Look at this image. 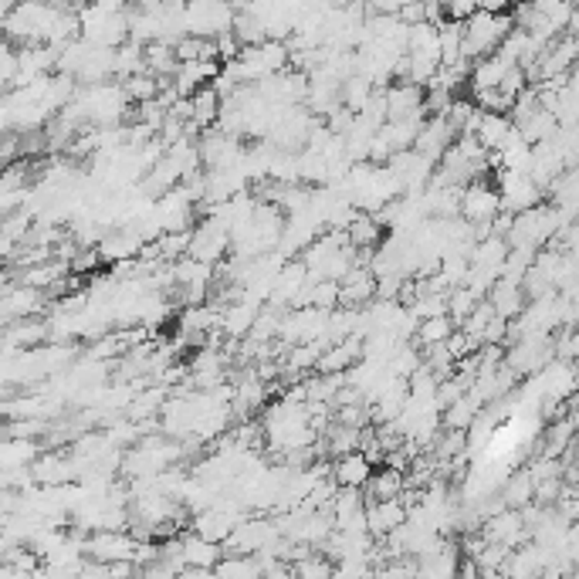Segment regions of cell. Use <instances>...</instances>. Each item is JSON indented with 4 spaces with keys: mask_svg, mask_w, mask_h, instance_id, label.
Here are the masks:
<instances>
[{
    "mask_svg": "<svg viewBox=\"0 0 579 579\" xmlns=\"http://www.w3.org/2000/svg\"><path fill=\"white\" fill-rule=\"evenodd\" d=\"M499 190L491 187H481V183H472L468 190H461V214L468 217L472 224H481V220H491V217H499Z\"/></svg>",
    "mask_w": 579,
    "mask_h": 579,
    "instance_id": "cell-1",
    "label": "cell"
},
{
    "mask_svg": "<svg viewBox=\"0 0 579 579\" xmlns=\"http://www.w3.org/2000/svg\"><path fill=\"white\" fill-rule=\"evenodd\" d=\"M224 559V549L217 542H207L201 536H180V563L187 569H214Z\"/></svg>",
    "mask_w": 579,
    "mask_h": 579,
    "instance_id": "cell-2",
    "label": "cell"
},
{
    "mask_svg": "<svg viewBox=\"0 0 579 579\" xmlns=\"http://www.w3.org/2000/svg\"><path fill=\"white\" fill-rule=\"evenodd\" d=\"M369 474H373V468L366 464L360 451H356V454H342V458L332 464V485H336L339 491H360V488L369 481Z\"/></svg>",
    "mask_w": 579,
    "mask_h": 579,
    "instance_id": "cell-3",
    "label": "cell"
},
{
    "mask_svg": "<svg viewBox=\"0 0 579 579\" xmlns=\"http://www.w3.org/2000/svg\"><path fill=\"white\" fill-rule=\"evenodd\" d=\"M366 491L373 495L369 501H393V499H400L404 495V485H406V478L400 472H377V474H369V481H366Z\"/></svg>",
    "mask_w": 579,
    "mask_h": 579,
    "instance_id": "cell-4",
    "label": "cell"
},
{
    "mask_svg": "<svg viewBox=\"0 0 579 579\" xmlns=\"http://www.w3.org/2000/svg\"><path fill=\"white\" fill-rule=\"evenodd\" d=\"M92 549L98 559H106V563H126V559H133L135 556V542L129 539V536H98V539L92 542Z\"/></svg>",
    "mask_w": 579,
    "mask_h": 579,
    "instance_id": "cell-5",
    "label": "cell"
},
{
    "mask_svg": "<svg viewBox=\"0 0 579 579\" xmlns=\"http://www.w3.org/2000/svg\"><path fill=\"white\" fill-rule=\"evenodd\" d=\"M417 339H420V346H427V350L444 346L447 339H451V319H447V315H437V319H424V322H417Z\"/></svg>",
    "mask_w": 579,
    "mask_h": 579,
    "instance_id": "cell-6",
    "label": "cell"
},
{
    "mask_svg": "<svg viewBox=\"0 0 579 579\" xmlns=\"http://www.w3.org/2000/svg\"><path fill=\"white\" fill-rule=\"evenodd\" d=\"M176 579H210V569H180V573H176Z\"/></svg>",
    "mask_w": 579,
    "mask_h": 579,
    "instance_id": "cell-7",
    "label": "cell"
}]
</instances>
